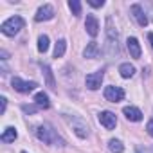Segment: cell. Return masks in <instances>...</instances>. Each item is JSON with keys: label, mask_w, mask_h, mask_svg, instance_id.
Wrapping results in <instances>:
<instances>
[{"label": "cell", "mask_w": 153, "mask_h": 153, "mask_svg": "<svg viewBox=\"0 0 153 153\" xmlns=\"http://www.w3.org/2000/svg\"><path fill=\"white\" fill-rule=\"evenodd\" d=\"M38 51H40L42 54H45V52L49 51V36H47V34H42V36L38 38Z\"/></svg>", "instance_id": "44dd1931"}, {"label": "cell", "mask_w": 153, "mask_h": 153, "mask_svg": "<svg viewBox=\"0 0 153 153\" xmlns=\"http://www.w3.org/2000/svg\"><path fill=\"white\" fill-rule=\"evenodd\" d=\"M36 137L40 139V140H43L45 144H51V146H58V142L63 146V140L58 137V133L49 126V124H42V126H38L36 128Z\"/></svg>", "instance_id": "3957f363"}, {"label": "cell", "mask_w": 153, "mask_h": 153, "mask_svg": "<svg viewBox=\"0 0 153 153\" xmlns=\"http://www.w3.org/2000/svg\"><path fill=\"white\" fill-rule=\"evenodd\" d=\"M34 103H36L38 108H49V106H51V103H49V96H47L45 92H38V94L34 96Z\"/></svg>", "instance_id": "2e32d148"}, {"label": "cell", "mask_w": 153, "mask_h": 153, "mask_svg": "<svg viewBox=\"0 0 153 153\" xmlns=\"http://www.w3.org/2000/svg\"><path fill=\"white\" fill-rule=\"evenodd\" d=\"M99 52H101V49H99L97 42H90V43L85 47L83 56H85V58H88V59H94V58H97V56H99Z\"/></svg>", "instance_id": "5bb4252c"}, {"label": "cell", "mask_w": 153, "mask_h": 153, "mask_svg": "<svg viewBox=\"0 0 153 153\" xmlns=\"http://www.w3.org/2000/svg\"><path fill=\"white\" fill-rule=\"evenodd\" d=\"M126 47H128V52H130V56L131 58H135V59H139L140 58V54H142V51H140V43H139V40L137 38H128V42H126Z\"/></svg>", "instance_id": "7c38bea8"}, {"label": "cell", "mask_w": 153, "mask_h": 153, "mask_svg": "<svg viewBox=\"0 0 153 153\" xmlns=\"http://www.w3.org/2000/svg\"><path fill=\"white\" fill-rule=\"evenodd\" d=\"M68 7H70V11H72L76 16L81 15V2H79V0H70V2H68Z\"/></svg>", "instance_id": "7402d4cb"}, {"label": "cell", "mask_w": 153, "mask_h": 153, "mask_svg": "<svg viewBox=\"0 0 153 153\" xmlns=\"http://www.w3.org/2000/svg\"><path fill=\"white\" fill-rule=\"evenodd\" d=\"M106 52L110 56L119 54V33L114 25L112 16L106 18Z\"/></svg>", "instance_id": "6da1fadb"}, {"label": "cell", "mask_w": 153, "mask_h": 153, "mask_svg": "<svg viewBox=\"0 0 153 153\" xmlns=\"http://www.w3.org/2000/svg\"><path fill=\"white\" fill-rule=\"evenodd\" d=\"M108 148H110L112 153H123V151H124V146H123V142H121L119 139H112V140L108 142Z\"/></svg>", "instance_id": "ffe728a7"}, {"label": "cell", "mask_w": 153, "mask_h": 153, "mask_svg": "<svg viewBox=\"0 0 153 153\" xmlns=\"http://www.w3.org/2000/svg\"><path fill=\"white\" fill-rule=\"evenodd\" d=\"M6 106H7V99L0 97V114H6Z\"/></svg>", "instance_id": "d4e9b609"}, {"label": "cell", "mask_w": 153, "mask_h": 153, "mask_svg": "<svg viewBox=\"0 0 153 153\" xmlns=\"http://www.w3.org/2000/svg\"><path fill=\"white\" fill-rule=\"evenodd\" d=\"M24 25H25V22H24L22 16H11L0 25V31L6 36H15V34L20 33V29H24Z\"/></svg>", "instance_id": "277c9868"}, {"label": "cell", "mask_w": 153, "mask_h": 153, "mask_svg": "<svg viewBox=\"0 0 153 153\" xmlns=\"http://www.w3.org/2000/svg\"><path fill=\"white\" fill-rule=\"evenodd\" d=\"M119 72H121V76H123L124 79H130L131 76L135 74V67H133V65H130V63H121Z\"/></svg>", "instance_id": "e0dca14e"}, {"label": "cell", "mask_w": 153, "mask_h": 153, "mask_svg": "<svg viewBox=\"0 0 153 153\" xmlns=\"http://www.w3.org/2000/svg\"><path fill=\"white\" fill-rule=\"evenodd\" d=\"M16 137H18V131H16L13 126H7V128L2 131V135H0V140H2V142H15Z\"/></svg>", "instance_id": "9a60e30c"}, {"label": "cell", "mask_w": 153, "mask_h": 153, "mask_svg": "<svg viewBox=\"0 0 153 153\" xmlns=\"http://www.w3.org/2000/svg\"><path fill=\"white\" fill-rule=\"evenodd\" d=\"M103 78H105L103 70H96V72L88 74L87 78H85V85H87V88H88V90H97V88L101 87V83H103Z\"/></svg>", "instance_id": "8992f818"}, {"label": "cell", "mask_w": 153, "mask_h": 153, "mask_svg": "<svg viewBox=\"0 0 153 153\" xmlns=\"http://www.w3.org/2000/svg\"><path fill=\"white\" fill-rule=\"evenodd\" d=\"M148 40H149V43H151V49H153V33H149V34H148Z\"/></svg>", "instance_id": "83f0119b"}, {"label": "cell", "mask_w": 153, "mask_h": 153, "mask_svg": "<svg viewBox=\"0 0 153 153\" xmlns=\"http://www.w3.org/2000/svg\"><path fill=\"white\" fill-rule=\"evenodd\" d=\"M123 114H124V117H126L128 121H131V123L142 121V112H140L139 108H135V106H124V108H123Z\"/></svg>", "instance_id": "4fadbf2b"}, {"label": "cell", "mask_w": 153, "mask_h": 153, "mask_svg": "<svg viewBox=\"0 0 153 153\" xmlns=\"http://www.w3.org/2000/svg\"><path fill=\"white\" fill-rule=\"evenodd\" d=\"M22 110H24L25 114H34V112L38 110V106H33V105H24V106H22Z\"/></svg>", "instance_id": "603a6c76"}, {"label": "cell", "mask_w": 153, "mask_h": 153, "mask_svg": "<svg viewBox=\"0 0 153 153\" xmlns=\"http://www.w3.org/2000/svg\"><path fill=\"white\" fill-rule=\"evenodd\" d=\"M146 130H148V133H149V135L153 137V119H151V121H149V123L146 124Z\"/></svg>", "instance_id": "484cf974"}, {"label": "cell", "mask_w": 153, "mask_h": 153, "mask_svg": "<svg viewBox=\"0 0 153 153\" xmlns=\"http://www.w3.org/2000/svg\"><path fill=\"white\" fill-rule=\"evenodd\" d=\"M22 153H27V151H22Z\"/></svg>", "instance_id": "f1b7e54d"}, {"label": "cell", "mask_w": 153, "mask_h": 153, "mask_svg": "<svg viewBox=\"0 0 153 153\" xmlns=\"http://www.w3.org/2000/svg\"><path fill=\"white\" fill-rule=\"evenodd\" d=\"M43 68V74H45V81H47V87L51 90H56V83H54V76H52V70L49 68V65H42Z\"/></svg>", "instance_id": "ac0fdd59"}, {"label": "cell", "mask_w": 153, "mask_h": 153, "mask_svg": "<svg viewBox=\"0 0 153 153\" xmlns=\"http://www.w3.org/2000/svg\"><path fill=\"white\" fill-rule=\"evenodd\" d=\"M67 51V42L65 40H58L56 42V47H54V58H61Z\"/></svg>", "instance_id": "d6986e66"}, {"label": "cell", "mask_w": 153, "mask_h": 153, "mask_svg": "<svg viewBox=\"0 0 153 153\" xmlns=\"http://www.w3.org/2000/svg\"><path fill=\"white\" fill-rule=\"evenodd\" d=\"M135 153H153V151H149L148 148H137V151Z\"/></svg>", "instance_id": "4316f807"}, {"label": "cell", "mask_w": 153, "mask_h": 153, "mask_svg": "<svg viewBox=\"0 0 153 153\" xmlns=\"http://www.w3.org/2000/svg\"><path fill=\"white\" fill-rule=\"evenodd\" d=\"M88 4L92 7H103L105 6V0H88Z\"/></svg>", "instance_id": "cb8c5ba5"}, {"label": "cell", "mask_w": 153, "mask_h": 153, "mask_svg": "<svg viewBox=\"0 0 153 153\" xmlns=\"http://www.w3.org/2000/svg\"><path fill=\"white\" fill-rule=\"evenodd\" d=\"M85 29H87V33H88L92 38H96V36L99 34V22H97V18H96L94 15H87Z\"/></svg>", "instance_id": "8fae6325"}, {"label": "cell", "mask_w": 153, "mask_h": 153, "mask_svg": "<svg viewBox=\"0 0 153 153\" xmlns=\"http://www.w3.org/2000/svg\"><path fill=\"white\" fill-rule=\"evenodd\" d=\"M97 119H99V123H101L106 130H114V128L117 126V117H115V114H114V112H108V110L99 112Z\"/></svg>", "instance_id": "ba28073f"}, {"label": "cell", "mask_w": 153, "mask_h": 153, "mask_svg": "<svg viewBox=\"0 0 153 153\" xmlns=\"http://www.w3.org/2000/svg\"><path fill=\"white\" fill-rule=\"evenodd\" d=\"M130 11H131L133 18L137 20V24H139L140 27H146V25H148V16H146L144 9H142V7H140L139 4H133V6L130 7Z\"/></svg>", "instance_id": "30bf717a"}, {"label": "cell", "mask_w": 153, "mask_h": 153, "mask_svg": "<svg viewBox=\"0 0 153 153\" xmlns=\"http://www.w3.org/2000/svg\"><path fill=\"white\" fill-rule=\"evenodd\" d=\"M11 85H13V88L16 90V92H20V94H29V92H33L38 85H36V81H24V79H20V78H13L11 79Z\"/></svg>", "instance_id": "5b68a950"}, {"label": "cell", "mask_w": 153, "mask_h": 153, "mask_svg": "<svg viewBox=\"0 0 153 153\" xmlns=\"http://www.w3.org/2000/svg\"><path fill=\"white\" fill-rule=\"evenodd\" d=\"M63 119L68 123V126L74 130V133L78 135L79 139H87V137H88V133H90L88 130H90V128H88V124H87V121H85L83 117H79V115H68V114H65V115H63Z\"/></svg>", "instance_id": "7a4b0ae2"}, {"label": "cell", "mask_w": 153, "mask_h": 153, "mask_svg": "<svg viewBox=\"0 0 153 153\" xmlns=\"http://www.w3.org/2000/svg\"><path fill=\"white\" fill-rule=\"evenodd\" d=\"M105 99L110 101V103H119V101L124 99V90H123L121 87H114V85H110V87L105 88Z\"/></svg>", "instance_id": "52a82bcc"}, {"label": "cell", "mask_w": 153, "mask_h": 153, "mask_svg": "<svg viewBox=\"0 0 153 153\" xmlns=\"http://www.w3.org/2000/svg\"><path fill=\"white\" fill-rule=\"evenodd\" d=\"M54 18V7L51 6V4H43L38 11H36V15H34V20L36 22H49V20H52Z\"/></svg>", "instance_id": "9c48e42d"}]
</instances>
